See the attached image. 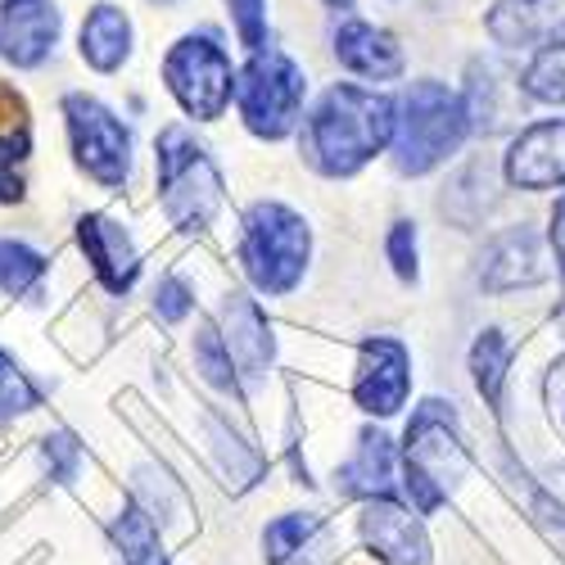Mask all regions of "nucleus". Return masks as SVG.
<instances>
[{"label":"nucleus","mask_w":565,"mask_h":565,"mask_svg":"<svg viewBox=\"0 0 565 565\" xmlns=\"http://www.w3.org/2000/svg\"><path fill=\"white\" fill-rule=\"evenodd\" d=\"M398 105L362 86H331L303 122V159L321 177H353L385 146H394Z\"/></svg>","instance_id":"1"},{"label":"nucleus","mask_w":565,"mask_h":565,"mask_svg":"<svg viewBox=\"0 0 565 565\" xmlns=\"http://www.w3.org/2000/svg\"><path fill=\"white\" fill-rule=\"evenodd\" d=\"M466 131L470 114L457 90H448L444 82H412L394 127V168L407 177L439 168L448 154H457Z\"/></svg>","instance_id":"2"},{"label":"nucleus","mask_w":565,"mask_h":565,"mask_svg":"<svg viewBox=\"0 0 565 565\" xmlns=\"http://www.w3.org/2000/svg\"><path fill=\"white\" fill-rule=\"evenodd\" d=\"M461 476H466V448L457 439L452 407H444L439 398L420 403L403 439V484L412 493V511L416 515L439 511Z\"/></svg>","instance_id":"3"},{"label":"nucleus","mask_w":565,"mask_h":565,"mask_svg":"<svg viewBox=\"0 0 565 565\" xmlns=\"http://www.w3.org/2000/svg\"><path fill=\"white\" fill-rule=\"evenodd\" d=\"M308 249H312V235H308V222L276 204V200H263L245 213V231H241V263L254 280V290L263 295H290L299 280H303V267H308Z\"/></svg>","instance_id":"4"},{"label":"nucleus","mask_w":565,"mask_h":565,"mask_svg":"<svg viewBox=\"0 0 565 565\" xmlns=\"http://www.w3.org/2000/svg\"><path fill=\"white\" fill-rule=\"evenodd\" d=\"M159 204L177 231H204L222 209V172L185 127L159 136Z\"/></svg>","instance_id":"5"},{"label":"nucleus","mask_w":565,"mask_h":565,"mask_svg":"<svg viewBox=\"0 0 565 565\" xmlns=\"http://www.w3.org/2000/svg\"><path fill=\"white\" fill-rule=\"evenodd\" d=\"M303 96H308L303 68L286 51H276V45L254 51L249 64L241 68V82H235V105H241V118L263 140H280V136H290L299 127Z\"/></svg>","instance_id":"6"},{"label":"nucleus","mask_w":565,"mask_h":565,"mask_svg":"<svg viewBox=\"0 0 565 565\" xmlns=\"http://www.w3.org/2000/svg\"><path fill=\"white\" fill-rule=\"evenodd\" d=\"M163 82L185 114L200 118V122H213V118H222V109L231 105V90H235L231 55L222 51L217 36L191 32L168 51Z\"/></svg>","instance_id":"7"},{"label":"nucleus","mask_w":565,"mask_h":565,"mask_svg":"<svg viewBox=\"0 0 565 565\" xmlns=\"http://www.w3.org/2000/svg\"><path fill=\"white\" fill-rule=\"evenodd\" d=\"M64 118H68L73 154L86 168V177H96L100 185L118 191L131 172V131L122 127V118L109 114L96 96H68Z\"/></svg>","instance_id":"8"},{"label":"nucleus","mask_w":565,"mask_h":565,"mask_svg":"<svg viewBox=\"0 0 565 565\" xmlns=\"http://www.w3.org/2000/svg\"><path fill=\"white\" fill-rule=\"evenodd\" d=\"M412 394V358L398 340L390 335H375L362 344V358H358V381H353V398L362 412L371 416H394L403 412Z\"/></svg>","instance_id":"9"},{"label":"nucleus","mask_w":565,"mask_h":565,"mask_svg":"<svg viewBox=\"0 0 565 565\" xmlns=\"http://www.w3.org/2000/svg\"><path fill=\"white\" fill-rule=\"evenodd\" d=\"M362 539L366 547L390 561V565H426L430 561V539L420 515L394 498H371L362 511Z\"/></svg>","instance_id":"10"},{"label":"nucleus","mask_w":565,"mask_h":565,"mask_svg":"<svg viewBox=\"0 0 565 565\" xmlns=\"http://www.w3.org/2000/svg\"><path fill=\"white\" fill-rule=\"evenodd\" d=\"M507 181L521 191H552L565 185V118L525 127L507 150Z\"/></svg>","instance_id":"11"},{"label":"nucleus","mask_w":565,"mask_h":565,"mask_svg":"<svg viewBox=\"0 0 565 565\" xmlns=\"http://www.w3.org/2000/svg\"><path fill=\"white\" fill-rule=\"evenodd\" d=\"M77 245L90 263V271H96L105 280V290L109 295H127L136 286V276H140V258H136V245H131V235L105 217V213H86L77 222Z\"/></svg>","instance_id":"12"},{"label":"nucleus","mask_w":565,"mask_h":565,"mask_svg":"<svg viewBox=\"0 0 565 565\" xmlns=\"http://www.w3.org/2000/svg\"><path fill=\"white\" fill-rule=\"evenodd\" d=\"M222 326H226V358H231V371H235V385H258L267 366H271V331H267V317L258 312L254 299L245 295H231L226 308H222Z\"/></svg>","instance_id":"13"},{"label":"nucleus","mask_w":565,"mask_h":565,"mask_svg":"<svg viewBox=\"0 0 565 565\" xmlns=\"http://www.w3.org/2000/svg\"><path fill=\"white\" fill-rule=\"evenodd\" d=\"M60 10L51 0H23V6L0 14V55L19 68H36L60 41Z\"/></svg>","instance_id":"14"},{"label":"nucleus","mask_w":565,"mask_h":565,"mask_svg":"<svg viewBox=\"0 0 565 565\" xmlns=\"http://www.w3.org/2000/svg\"><path fill=\"white\" fill-rule=\"evenodd\" d=\"M547 276L543 267V245L539 235L530 226H515L507 235H498V241L484 249V267H480V280L484 290H515V286H539V280Z\"/></svg>","instance_id":"15"},{"label":"nucleus","mask_w":565,"mask_h":565,"mask_svg":"<svg viewBox=\"0 0 565 565\" xmlns=\"http://www.w3.org/2000/svg\"><path fill=\"white\" fill-rule=\"evenodd\" d=\"M335 60L358 73V77H375V82H385V77H398L403 73V51H398V41L385 32V28H375L366 19H344L335 28Z\"/></svg>","instance_id":"16"},{"label":"nucleus","mask_w":565,"mask_h":565,"mask_svg":"<svg viewBox=\"0 0 565 565\" xmlns=\"http://www.w3.org/2000/svg\"><path fill=\"white\" fill-rule=\"evenodd\" d=\"M32 154V122L19 90L0 82V200H23V168Z\"/></svg>","instance_id":"17"},{"label":"nucleus","mask_w":565,"mask_h":565,"mask_svg":"<svg viewBox=\"0 0 565 565\" xmlns=\"http://www.w3.org/2000/svg\"><path fill=\"white\" fill-rule=\"evenodd\" d=\"M335 484L353 498H394V444L381 430H362L353 461L335 470Z\"/></svg>","instance_id":"18"},{"label":"nucleus","mask_w":565,"mask_h":565,"mask_svg":"<svg viewBox=\"0 0 565 565\" xmlns=\"http://www.w3.org/2000/svg\"><path fill=\"white\" fill-rule=\"evenodd\" d=\"M131 55V23L118 6H96L82 23V60L100 73L122 68V60Z\"/></svg>","instance_id":"19"},{"label":"nucleus","mask_w":565,"mask_h":565,"mask_svg":"<svg viewBox=\"0 0 565 565\" xmlns=\"http://www.w3.org/2000/svg\"><path fill=\"white\" fill-rule=\"evenodd\" d=\"M552 28H561L556 10H547V0H498L489 14V32L502 45H534Z\"/></svg>","instance_id":"20"},{"label":"nucleus","mask_w":565,"mask_h":565,"mask_svg":"<svg viewBox=\"0 0 565 565\" xmlns=\"http://www.w3.org/2000/svg\"><path fill=\"white\" fill-rule=\"evenodd\" d=\"M114 539H118L127 565H168V556L159 547V530L140 507H122V515L114 521Z\"/></svg>","instance_id":"21"},{"label":"nucleus","mask_w":565,"mask_h":565,"mask_svg":"<svg viewBox=\"0 0 565 565\" xmlns=\"http://www.w3.org/2000/svg\"><path fill=\"white\" fill-rule=\"evenodd\" d=\"M45 258L23 241H0V295H41Z\"/></svg>","instance_id":"22"},{"label":"nucleus","mask_w":565,"mask_h":565,"mask_svg":"<svg viewBox=\"0 0 565 565\" xmlns=\"http://www.w3.org/2000/svg\"><path fill=\"white\" fill-rule=\"evenodd\" d=\"M521 86H525V96H534L543 105H565V41L543 45V51L530 60Z\"/></svg>","instance_id":"23"},{"label":"nucleus","mask_w":565,"mask_h":565,"mask_svg":"<svg viewBox=\"0 0 565 565\" xmlns=\"http://www.w3.org/2000/svg\"><path fill=\"white\" fill-rule=\"evenodd\" d=\"M470 371H476V385L489 403L502 398V375H507V340L502 331H484L470 349Z\"/></svg>","instance_id":"24"},{"label":"nucleus","mask_w":565,"mask_h":565,"mask_svg":"<svg viewBox=\"0 0 565 565\" xmlns=\"http://www.w3.org/2000/svg\"><path fill=\"white\" fill-rule=\"evenodd\" d=\"M32 407H41V390L19 371V362L0 349V420H14Z\"/></svg>","instance_id":"25"},{"label":"nucleus","mask_w":565,"mask_h":565,"mask_svg":"<svg viewBox=\"0 0 565 565\" xmlns=\"http://www.w3.org/2000/svg\"><path fill=\"white\" fill-rule=\"evenodd\" d=\"M312 530H317V515H280V521L267 525V534H263L267 561H271V565H286V561L312 539Z\"/></svg>","instance_id":"26"},{"label":"nucleus","mask_w":565,"mask_h":565,"mask_svg":"<svg viewBox=\"0 0 565 565\" xmlns=\"http://www.w3.org/2000/svg\"><path fill=\"white\" fill-rule=\"evenodd\" d=\"M195 362L204 371V381L217 385V390H235V371H231V358H226V344L222 335L213 331V326H204V331L195 335Z\"/></svg>","instance_id":"27"},{"label":"nucleus","mask_w":565,"mask_h":565,"mask_svg":"<svg viewBox=\"0 0 565 565\" xmlns=\"http://www.w3.org/2000/svg\"><path fill=\"white\" fill-rule=\"evenodd\" d=\"M231 6V23H235V36L249 51H263L267 45V0H226Z\"/></svg>","instance_id":"28"},{"label":"nucleus","mask_w":565,"mask_h":565,"mask_svg":"<svg viewBox=\"0 0 565 565\" xmlns=\"http://www.w3.org/2000/svg\"><path fill=\"white\" fill-rule=\"evenodd\" d=\"M41 457H45V466H51V476L68 484L77 476V466H82V444L68 430H55V435L41 439Z\"/></svg>","instance_id":"29"},{"label":"nucleus","mask_w":565,"mask_h":565,"mask_svg":"<svg viewBox=\"0 0 565 565\" xmlns=\"http://www.w3.org/2000/svg\"><path fill=\"white\" fill-rule=\"evenodd\" d=\"M390 263L403 280H416V226L412 222H394L390 231Z\"/></svg>","instance_id":"30"},{"label":"nucleus","mask_w":565,"mask_h":565,"mask_svg":"<svg viewBox=\"0 0 565 565\" xmlns=\"http://www.w3.org/2000/svg\"><path fill=\"white\" fill-rule=\"evenodd\" d=\"M154 308H159L163 321H181L185 312L195 308V303H191V286H185V280H177V276H168L163 286H159V295H154Z\"/></svg>","instance_id":"31"},{"label":"nucleus","mask_w":565,"mask_h":565,"mask_svg":"<svg viewBox=\"0 0 565 565\" xmlns=\"http://www.w3.org/2000/svg\"><path fill=\"white\" fill-rule=\"evenodd\" d=\"M552 254H556L561 286H565V195H561V200H556V209H552Z\"/></svg>","instance_id":"32"},{"label":"nucleus","mask_w":565,"mask_h":565,"mask_svg":"<svg viewBox=\"0 0 565 565\" xmlns=\"http://www.w3.org/2000/svg\"><path fill=\"white\" fill-rule=\"evenodd\" d=\"M552 407H556L561 426H565V362H561V366H556V375H552Z\"/></svg>","instance_id":"33"},{"label":"nucleus","mask_w":565,"mask_h":565,"mask_svg":"<svg viewBox=\"0 0 565 565\" xmlns=\"http://www.w3.org/2000/svg\"><path fill=\"white\" fill-rule=\"evenodd\" d=\"M331 10H353V0H326Z\"/></svg>","instance_id":"34"},{"label":"nucleus","mask_w":565,"mask_h":565,"mask_svg":"<svg viewBox=\"0 0 565 565\" xmlns=\"http://www.w3.org/2000/svg\"><path fill=\"white\" fill-rule=\"evenodd\" d=\"M14 6H23V0H0V14H6V10H14Z\"/></svg>","instance_id":"35"},{"label":"nucleus","mask_w":565,"mask_h":565,"mask_svg":"<svg viewBox=\"0 0 565 565\" xmlns=\"http://www.w3.org/2000/svg\"><path fill=\"white\" fill-rule=\"evenodd\" d=\"M159 6H177V0H159Z\"/></svg>","instance_id":"36"}]
</instances>
